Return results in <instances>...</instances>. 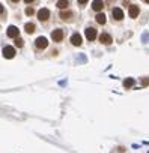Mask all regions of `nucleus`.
<instances>
[{
    "label": "nucleus",
    "mask_w": 149,
    "mask_h": 153,
    "mask_svg": "<svg viewBox=\"0 0 149 153\" xmlns=\"http://www.w3.org/2000/svg\"><path fill=\"white\" fill-rule=\"evenodd\" d=\"M35 45H36V48H38V50H44V48H47L48 41H47L44 36H39V38L35 41Z\"/></svg>",
    "instance_id": "f257e3e1"
},
{
    "label": "nucleus",
    "mask_w": 149,
    "mask_h": 153,
    "mask_svg": "<svg viewBox=\"0 0 149 153\" xmlns=\"http://www.w3.org/2000/svg\"><path fill=\"white\" fill-rule=\"evenodd\" d=\"M51 39H53L54 42H60V41L63 39V30H60V29H56V30L51 33Z\"/></svg>",
    "instance_id": "f03ea898"
},
{
    "label": "nucleus",
    "mask_w": 149,
    "mask_h": 153,
    "mask_svg": "<svg viewBox=\"0 0 149 153\" xmlns=\"http://www.w3.org/2000/svg\"><path fill=\"white\" fill-rule=\"evenodd\" d=\"M15 56V48L14 47H5L3 48V57L5 59H12Z\"/></svg>",
    "instance_id": "7ed1b4c3"
},
{
    "label": "nucleus",
    "mask_w": 149,
    "mask_h": 153,
    "mask_svg": "<svg viewBox=\"0 0 149 153\" xmlns=\"http://www.w3.org/2000/svg\"><path fill=\"white\" fill-rule=\"evenodd\" d=\"M85 35H86L88 41H94V39L97 38V29H94V27H88L86 32H85Z\"/></svg>",
    "instance_id": "20e7f679"
},
{
    "label": "nucleus",
    "mask_w": 149,
    "mask_h": 153,
    "mask_svg": "<svg viewBox=\"0 0 149 153\" xmlns=\"http://www.w3.org/2000/svg\"><path fill=\"white\" fill-rule=\"evenodd\" d=\"M112 41H113V39H112V36H110L109 33H101V35H100V42H101V44H104V45H110Z\"/></svg>",
    "instance_id": "39448f33"
},
{
    "label": "nucleus",
    "mask_w": 149,
    "mask_h": 153,
    "mask_svg": "<svg viewBox=\"0 0 149 153\" xmlns=\"http://www.w3.org/2000/svg\"><path fill=\"white\" fill-rule=\"evenodd\" d=\"M48 17H50V11H48L47 8H42V9L38 12V18H39L41 21H45V20H48Z\"/></svg>",
    "instance_id": "423d86ee"
},
{
    "label": "nucleus",
    "mask_w": 149,
    "mask_h": 153,
    "mask_svg": "<svg viewBox=\"0 0 149 153\" xmlns=\"http://www.w3.org/2000/svg\"><path fill=\"white\" fill-rule=\"evenodd\" d=\"M82 42H83V41H82V36H80L79 33H74V35L71 36V44H72V45L80 47V45H82Z\"/></svg>",
    "instance_id": "0eeeda50"
},
{
    "label": "nucleus",
    "mask_w": 149,
    "mask_h": 153,
    "mask_svg": "<svg viewBox=\"0 0 149 153\" xmlns=\"http://www.w3.org/2000/svg\"><path fill=\"white\" fill-rule=\"evenodd\" d=\"M18 35H20V30L15 26H9L8 27V36L9 38H18Z\"/></svg>",
    "instance_id": "6e6552de"
},
{
    "label": "nucleus",
    "mask_w": 149,
    "mask_h": 153,
    "mask_svg": "<svg viewBox=\"0 0 149 153\" xmlns=\"http://www.w3.org/2000/svg\"><path fill=\"white\" fill-rule=\"evenodd\" d=\"M139 6H136V5H131L130 6V9H128V14H130V17L131 18H137L139 17Z\"/></svg>",
    "instance_id": "1a4fd4ad"
},
{
    "label": "nucleus",
    "mask_w": 149,
    "mask_h": 153,
    "mask_svg": "<svg viewBox=\"0 0 149 153\" xmlns=\"http://www.w3.org/2000/svg\"><path fill=\"white\" fill-rule=\"evenodd\" d=\"M103 8H104V2H103V0H94V3H92V9L94 11L100 12Z\"/></svg>",
    "instance_id": "9d476101"
},
{
    "label": "nucleus",
    "mask_w": 149,
    "mask_h": 153,
    "mask_svg": "<svg viewBox=\"0 0 149 153\" xmlns=\"http://www.w3.org/2000/svg\"><path fill=\"white\" fill-rule=\"evenodd\" d=\"M112 14H113V18H115V20H118V21L124 18V12H122V9H119V8H113Z\"/></svg>",
    "instance_id": "9b49d317"
},
{
    "label": "nucleus",
    "mask_w": 149,
    "mask_h": 153,
    "mask_svg": "<svg viewBox=\"0 0 149 153\" xmlns=\"http://www.w3.org/2000/svg\"><path fill=\"white\" fill-rule=\"evenodd\" d=\"M134 84H136V81H134L133 78H127V80L124 81V87H127V89H131Z\"/></svg>",
    "instance_id": "f8f14e48"
},
{
    "label": "nucleus",
    "mask_w": 149,
    "mask_h": 153,
    "mask_svg": "<svg viewBox=\"0 0 149 153\" xmlns=\"http://www.w3.org/2000/svg\"><path fill=\"white\" fill-rule=\"evenodd\" d=\"M68 5H69V0H59L57 2V8H60V9L68 8Z\"/></svg>",
    "instance_id": "ddd939ff"
},
{
    "label": "nucleus",
    "mask_w": 149,
    "mask_h": 153,
    "mask_svg": "<svg viewBox=\"0 0 149 153\" xmlns=\"http://www.w3.org/2000/svg\"><path fill=\"white\" fill-rule=\"evenodd\" d=\"M97 23L98 24H106V15L104 14H98L97 15Z\"/></svg>",
    "instance_id": "4468645a"
},
{
    "label": "nucleus",
    "mask_w": 149,
    "mask_h": 153,
    "mask_svg": "<svg viewBox=\"0 0 149 153\" xmlns=\"http://www.w3.org/2000/svg\"><path fill=\"white\" fill-rule=\"evenodd\" d=\"M26 32H27L29 35L33 33V32H35V24H33V23H27V24H26Z\"/></svg>",
    "instance_id": "2eb2a0df"
},
{
    "label": "nucleus",
    "mask_w": 149,
    "mask_h": 153,
    "mask_svg": "<svg viewBox=\"0 0 149 153\" xmlns=\"http://www.w3.org/2000/svg\"><path fill=\"white\" fill-rule=\"evenodd\" d=\"M71 17H72V14H71L69 11H66V12H62V14H60V18H62V20H71Z\"/></svg>",
    "instance_id": "dca6fc26"
},
{
    "label": "nucleus",
    "mask_w": 149,
    "mask_h": 153,
    "mask_svg": "<svg viewBox=\"0 0 149 153\" xmlns=\"http://www.w3.org/2000/svg\"><path fill=\"white\" fill-rule=\"evenodd\" d=\"M148 41H149V32H145L143 36H142V42L143 44H148Z\"/></svg>",
    "instance_id": "f3484780"
},
{
    "label": "nucleus",
    "mask_w": 149,
    "mask_h": 153,
    "mask_svg": "<svg viewBox=\"0 0 149 153\" xmlns=\"http://www.w3.org/2000/svg\"><path fill=\"white\" fill-rule=\"evenodd\" d=\"M15 45H17L18 48H21V47L24 45V42H23V39H20V38H15Z\"/></svg>",
    "instance_id": "a211bd4d"
},
{
    "label": "nucleus",
    "mask_w": 149,
    "mask_h": 153,
    "mask_svg": "<svg viewBox=\"0 0 149 153\" xmlns=\"http://www.w3.org/2000/svg\"><path fill=\"white\" fill-rule=\"evenodd\" d=\"M148 84H149V78H143V80H142V86H143V87H146Z\"/></svg>",
    "instance_id": "6ab92c4d"
},
{
    "label": "nucleus",
    "mask_w": 149,
    "mask_h": 153,
    "mask_svg": "<svg viewBox=\"0 0 149 153\" xmlns=\"http://www.w3.org/2000/svg\"><path fill=\"white\" fill-rule=\"evenodd\" d=\"M26 14H27V15H33V9H32V8H27V9H26Z\"/></svg>",
    "instance_id": "aec40b11"
},
{
    "label": "nucleus",
    "mask_w": 149,
    "mask_h": 153,
    "mask_svg": "<svg viewBox=\"0 0 149 153\" xmlns=\"http://www.w3.org/2000/svg\"><path fill=\"white\" fill-rule=\"evenodd\" d=\"M77 60H80L82 63H86V57H85L83 54H82V56H80V59H77Z\"/></svg>",
    "instance_id": "412c9836"
},
{
    "label": "nucleus",
    "mask_w": 149,
    "mask_h": 153,
    "mask_svg": "<svg viewBox=\"0 0 149 153\" xmlns=\"http://www.w3.org/2000/svg\"><path fill=\"white\" fill-rule=\"evenodd\" d=\"M77 2H79L80 5H86V3H88V0H77Z\"/></svg>",
    "instance_id": "4be33fe9"
},
{
    "label": "nucleus",
    "mask_w": 149,
    "mask_h": 153,
    "mask_svg": "<svg viewBox=\"0 0 149 153\" xmlns=\"http://www.w3.org/2000/svg\"><path fill=\"white\" fill-rule=\"evenodd\" d=\"M26 3H32V2H35V0H24Z\"/></svg>",
    "instance_id": "5701e85b"
},
{
    "label": "nucleus",
    "mask_w": 149,
    "mask_h": 153,
    "mask_svg": "<svg viewBox=\"0 0 149 153\" xmlns=\"http://www.w3.org/2000/svg\"><path fill=\"white\" fill-rule=\"evenodd\" d=\"M12 2H14V3H17V2H20V0H12Z\"/></svg>",
    "instance_id": "b1692460"
},
{
    "label": "nucleus",
    "mask_w": 149,
    "mask_h": 153,
    "mask_svg": "<svg viewBox=\"0 0 149 153\" xmlns=\"http://www.w3.org/2000/svg\"><path fill=\"white\" fill-rule=\"evenodd\" d=\"M145 2H146V3H149V0H145Z\"/></svg>",
    "instance_id": "393cba45"
}]
</instances>
